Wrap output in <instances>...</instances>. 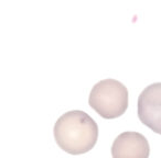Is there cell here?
Instances as JSON below:
<instances>
[{
    "label": "cell",
    "instance_id": "obj_3",
    "mask_svg": "<svg viewBox=\"0 0 161 158\" xmlns=\"http://www.w3.org/2000/svg\"><path fill=\"white\" fill-rule=\"evenodd\" d=\"M138 118L142 124L161 135V83L151 84L139 94Z\"/></svg>",
    "mask_w": 161,
    "mask_h": 158
},
{
    "label": "cell",
    "instance_id": "obj_1",
    "mask_svg": "<svg viewBox=\"0 0 161 158\" xmlns=\"http://www.w3.org/2000/svg\"><path fill=\"white\" fill-rule=\"evenodd\" d=\"M58 146L71 155H82L94 148L98 140V125L82 110L65 112L58 119L53 129Z\"/></svg>",
    "mask_w": 161,
    "mask_h": 158
},
{
    "label": "cell",
    "instance_id": "obj_4",
    "mask_svg": "<svg viewBox=\"0 0 161 158\" xmlns=\"http://www.w3.org/2000/svg\"><path fill=\"white\" fill-rule=\"evenodd\" d=\"M150 146L147 138L137 132H124L112 145L113 158H149Z\"/></svg>",
    "mask_w": 161,
    "mask_h": 158
},
{
    "label": "cell",
    "instance_id": "obj_2",
    "mask_svg": "<svg viewBox=\"0 0 161 158\" xmlns=\"http://www.w3.org/2000/svg\"><path fill=\"white\" fill-rule=\"evenodd\" d=\"M128 98V89L124 84L115 79H104L92 88L88 104L102 118L112 120L126 112Z\"/></svg>",
    "mask_w": 161,
    "mask_h": 158
}]
</instances>
